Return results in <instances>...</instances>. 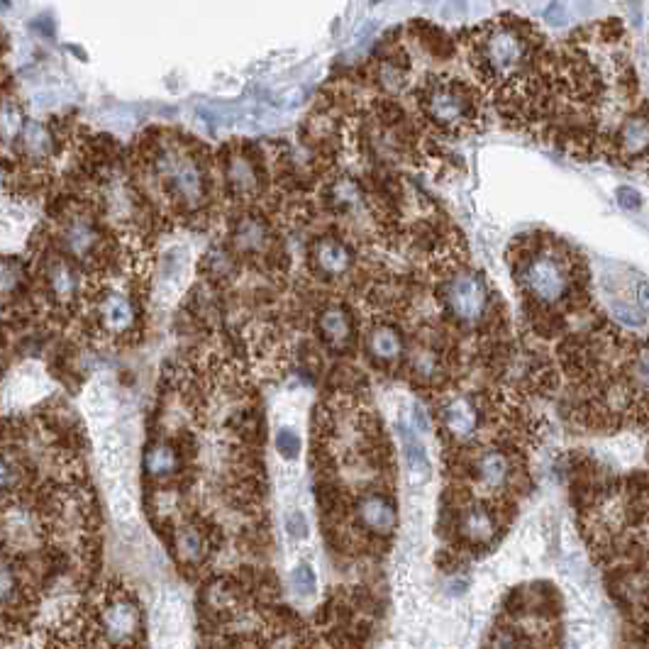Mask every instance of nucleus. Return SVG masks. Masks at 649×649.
Returning a JSON list of instances; mask_svg holds the SVG:
<instances>
[{"mask_svg":"<svg viewBox=\"0 0 649 649\" xmlns=\"http://www.w3.org/2000/svg\"><path fill=\"white\" fill-rule=\"evenodd\" d=\"M535 54V32L518 18L486 25L474 44L476 69L498 86L523 79L535 64Z\"/></svg>","mask_w":649,"mask_h":649,"instance_id":"obj_1","label":"nucleus"},{"mask_svg":"<svg viewBox=\"0 0 649 649\" xmlns=\"http://www.w3.org/2000/svg\"><path fill=\"white\" fill-rule=\"evenodd\" d=\"M518 281L523 291L545 308H559L569 303L576 291V266L569 252H559L554 244L530 249L518 259Z\"/></svg>","mask_w":649,"mask_h":649,"instance_id":"obj_2","label":"nucleus"},{"mask_svg":"<svg viewBox=\"0 0 649 649\" xmlns=\"http://www.w3.org/2000/svg\"><path fill=\"white\" fill-rule=\"evenodd\" d=\"M420 110L437 130L449 135H462L471 130L479 118V103L471 88L452 79L427 81L420 91Z\"/></svg>","mask_w":649,"mask_h":649,"instance_id":"obj_3","label":"nucleus"},{"mask_svg":"<svg viewBox=\"0 0 649 649\" xmlns=\"http://www.w3.org/2000/svg\"><path fill=\"white\" fill-rule=\"evenodd\" d=\"M154 174L171 201L196 208L205 198L203 166L186 149L169 144L154 159Z\"/></svg>","mask_w":649,"mask_h":649,"instance_id":"obj_4","label":"nucleus"},{"mask_svg":"<svg viewBox=\"0 0 649 649\" xmlns=\"http://www.w3.org/2000/svg\"><path fill=\"white\" fill-rule=\"evenodd\" d=\"M442 303L447 313L457 323L476 325L488 315L491 308V291L486 281L476 271H459L452 274L442 286Z\"/></svg>","mask_w":649,"mask_h":649,"instance_id":"obj_5","label":"nucleus"},{"mask_svg":"<svg viewBox=\"0 0 649 649\" xmlns=\"http://www.w3.org/2000/svg\"><path fill=\"white\" fill-rule=\"evenodd\" d=\"M357 525L374 537H388L398 525V508L391 496L381 491L364 493L354 508Z\"/></svg>","mask_w":649,"mask_h":649,"instance_id":"obj_6","label":"nucleus"},{"mask_svg":"<svg viewBox=\"0 0 649 649\" xmlns=\"http://www.w3.org/2000/svg\"><path fill=\"white\" fill-rule=\"evenodd\" d=\"M310 266L323 279H340L352 271L354 252L342 237L323 235L310 247Z\"/></svg>","mask_w":649,"mask_h":649,"instance_id":"obj_7","label":"nucleus"},{"mask_svg":"<svg viewBox=\"0 0 649 649\" xmlns=\"http://www.w3.org/2000/svg\"><path fill=\"white\" fill-rule=\"evenodd\" d=\"M225 186L232 196L249 198L262 188V166L247 149H235L225 157Z\"/></svg>","mask_w":649,"mask_h":649,"instance_id":"obj_8","label":"nucleus"},{"mask_svg":"<svg viewBox=\"0 0 649 649\" xmlns=\"http://www.w3.org/2000/svg\"><path fill=\"white\" fill-rule=\"evenodd\" d=\"M479 418V406H476L474 398L467 396V393L452 396L445 406L440 408L442 427H445L447 435L454 437V440H469L476 432V427H479Z\"/></svg>","mask_w":649,"mask_h":649,"instance_id":"obj_9","label":"nucleus"},{"mask_svg":"<svg viewBox=\"0 0 649 649\" xmlns=\"http://www.w3.org/2000/svg\"><path fill=\"white\" fill-rule=\"evenodd\" d=\"M474 479L479 481V486H484L486 491H501L506 488L515 476L513 459L503 449H484L481 454H476L474 464Z\"/></svg>","mask_w":649,"mask_h":649,"instance_id":"obj_10","label":"nucleus"},{"mask_svg":"<svg viewBox=\"0 0 649 649\" xmlns=\"http://www.w3.org/2000/svg\"><path fill=\"white\" fill-rule=\"evenodd\" d=\"M232 244L235 252L242 257H264L274 244V235H271L269 225L264 223L257 215H244L232 227Z\"/></svg>","mask_w":649,"mask_h":649,"instance_id":"obj_11","label":"nucleus"},{"mask_svg":"<svg viewBox=\"0 0 649 649\" xmlns=\"http://www.w3.org/2000/svg\"><path fill=\"white\" fill-rule=\"evenodd\" d=\"M103 630L110 642L125 645L140 632V610L130 598H115L108 608L103 610Z\"/></svg>","mask_w":649,"mask_h":649,"instance_id":"obj_12","label":"nucleus"},{"mask_svg":"<svg viewBox=\"0 0 649 649\" xmlns=\"http://www.w3.org/2000/svg\"><path fill=\"white\" fill-rule=\"evenodd\" d=\"M459 532L469 545H488V542L496 540L498 532L496 510L486 503H471L459 515Z\"/></svg>","mask_w":649,"mask_h":649,"instance_id":"obj_13","label":"nucleus"},{"mask_svg":"<svg viewBox=\"0 0 649 649\" xmlns=\"http://www.w3.org/2000/svg\"><path fill=\"white\" fill-rule=\"evenodd\" d=\"M318 335L332 349H345L354 337L352 313L340 303L325 305L318 313Z\"/></svg>","mask_w":649,"mask_h":649,"instance_id":"obj_14","label":"nucleus"},{"mask_svg":"<svg viewBox=\"0 0 649 649\" xmlns=\"http://www.w3.org/2000/svg\"><path fill=\"white\" fill-rule=\"evenodd\" d=\"M403 337L396 327L376 325L366 337V352L376 364H396L403 357Z\"/></svg>","mask_w":649,"mask_h":649,"instance_id":"obj_15","label":"nucleus"},{"mask_svg":"<svg viewBox=\"0 0 649 649\" xmlns=\"http://www.w3.org/2000/svg\"><path fill=\"white\" fill-rule=\"evenodd\" d=\"M144 469L157 481L171 479L181 469L179 449L171 445V442H154V445H149L147 454H144Z\"/></svg>","mask_w":649,"mask_h":649,"instance_id":"obj_16","label":"nucleus"},{"mask_svg":"<svg viewBox=\"0 0 649 649\" xmlns=\"http://www.w3.org/2000/svg\"><path fill=\"white\" fill-rule=\"evenodd\" d=\"M103 327L110 332H127L135 325V305L122 293H108L101 303Z\"/></svg>","mask_w":649,"mask_h":649,"instance_id":"obj_17","label":"nucleus"},{"mask_svg":"<svg viewBox=\"0 0 649 649\" xmlns=\"http://www.w3.org/2000/svg\"><path fill=\"white\" fill-rule=\"evenodd\" d=\"M64 244L74 257H88L93 249L98 247V227L93 225L91 218H74L69 225L64 227Z\"/></svg>","mask_w":649,"mask_h":649,"instance_id":"obj_18","label":"nucleus"},{"mask_svg":"<svg viewBox=\"0 0 649 649\" xmlns=\"http://www.w3.org/2000/svg\"><path fill=\"white\" fill-rule=\"evenodd\" d=\"M615 142H618L623 157H637V154H645L647 149V122L642 115L637 118H628L623 122V127L615 135Z\"/></svg>","mask_w":649,"mask_h":649,"instance_id":"obj_19","label":"nucleus"},{"mask_svg":"<svg viewBox=\"0 0 649 649\" xmlns=\"http://www.w3.org/2000/svg\"><path fill=\"white\" fill-rule=\"evenodd\" d=\"M410 371L420 381H435L442 374V354L432 342L415 347L410 352Z\"/></svg>","mask_w":649,"mask_h":649,"instance_id":"obj_20","label":"nucleus"},{"mask_svg":"<svg viewBox=\"0 0 649 649\" xmlns=\"http://www.w3.org/2000/svg\"><path fill=\"white\" fill-rule=\"evenodd\" d=\"M406 467L408 479L413 486H425L432 479V464L427 459L425 447L415 440H406Z\"/></svg>","mask_w":649,"mask_h":649,"instance_id":"obj_21","label":"nucleus"},{"mask_svg":"<svg viewBox=\"0 0 649 649\" xmlns=\"http://www.w3.org/2000/svg\"><path fill=\"white\" fill-rule=\"evenodd\" d=\"M176 552H179L183 562L198 564L208 554V540L198 528H183L176 535Z\"/></svg>","mask_w":649,"mask_h":649,"instance_id":"obj_22","label":"nucleus"},{"mask_svg":"<svg viewBox=\"0 0 649 649\" xmlns=\"http://www.w3.org/2000/svg\"><path fill=\"white\" fill-rule=\"evenodd\" d=\"M49 286H52V291L59 298H71L76 293V288H79L76 271L66 262H57L49 269Z\"/></svg>","mask_w":649,"mask_h":649,"instance_id":"obj_23","label":"nucleus"},{"mask_svg":"<svg viewBox=\"0 0 649 649\" xmlns=\"http://www.w3.org/2000/svg\"><path fill=\"white\" fill-rule=\"evenodd\" d=\"M22 130V115L20 110L15 108L13 103H5L3 108H0V135L5 137V140H13V137H18Z\"/></svg>","mask_w":649,"mask_h":649,"instance_id":"obj_24","label":"nucleus"},{"mask_svg":"<svg viewBox=\"0 0 649 649\" xmlns=\"http://www.w3.org/2000/svg\"><path fill=\"white\" fill-rule=\"evenodd\" d=\"M291 586L298 596L310 598L315 593V571L308 564H298L291 574Z\"/></svg>","mask_w":649,"mask_h":649,"instance_id":"obj_25","label":"nucleus"},{"mask_svg":"<svg viewBox=\"0 0 649 649\" xmlns=\"http://www.w3.org/2000/svg\"><path fill=\"white\" fill-rule=\"evenodd\" d=\"M276 447H279L284 459H296L298 454H301V437L291 430H281L279 435H276Z\"/></svg>","mask_w":649,"mask_h":649,"instance_id":"obj_26","label":"nucleus"},{"mask_svg":"<svg viewBox=\"0 0 649 649\" xmlns=\"http://www.w3.org/2000/svg\"><path fill=\"white\" fill-rule=\"evenodd\" d=\"M20 284V266L13 262H0V293H13Z\"/></svg>","mask_w":649,"mask_h":649,"instance_id":"obj_27","label":"nucleus"},{"mask_svg":"<svg viewBox=\"0 0 649 649\" xmlns=\"http://www.w3.org/2000/svg\"><path fill=\"white\" fill-rule=\"evenodd\" d=\"M286 532L293 540H305L308 537V518H305L301 510H291L286 515Z\"/></svg>","mask_w":649,"mask_h":649,"instance_id":"obj_28","label":"nucleus"},{"mask_svg":"<svg viewBox=\"0 0 649 649\" xmlns=\"http://www.w3.org/2000/svg\"><path fill=\"white\" fill-rule=\"evenodd\" d=\"M113 513L118 520H130L135 513V501H132L130 491H118V496H113Z\"/></svg>","mask_w":649,"mask_h":649,"instance_id":"obj_29","label":"nucleus"},{"mask_svg":"<svg viewBox=\"0 0 649 649\" xmlns=\"http://www.w3.org/2000/svg\"><path fill=\"white\" fill-rule=\"evenodd\" d=\"M15 593V576L5 564H0V603L8 601Z\"/></svg>","mask_w":649,"mask_h":649,"instance_id":"obj_30","label":"nucleus"},{"mask_svg":"<svg viewBox=\"0 0 649 649\" xmlns=\"http://www.w3.org/2000/svg\"><path fill=\"white\" fill-rule=\"evenodd\" d=\"M618 203L623 205L625 210L640 208V193H637L635 188H628V186L618 188Z\"/></svg>","mask_w":649,"mask_h":649,"instance_id":"obj_31","label":"nucleus"},{"mask_svg":"<svg viewBox=\"0 0 649 649\" xmlns=\"http://www.w3.org/2000/svg\"><path fill=\"white\" fill-rule=\"evenodd\" d=\"M10 479H13V471L0 459V491H5V488L10 486Z\"/></svg>","mask_w":649,"mask_h":649,"instance_id":"obj_32","label":"nucleus"}]
</instances>
